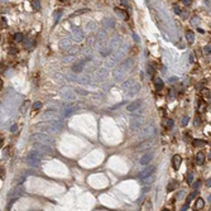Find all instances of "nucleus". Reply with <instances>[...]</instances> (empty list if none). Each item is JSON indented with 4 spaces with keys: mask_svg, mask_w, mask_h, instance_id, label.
<instances>
[{
    "mask_svg": "<svg viewBox=\"0 0 211 211\" xmlns=\"http://www.w3.org/2000/svg\"><path fill=\"white\" fill-rule=\"evenodd\" d=\"M32 140H34L38 144H44V145H51L53 143V139L49 138L47 134H43V133H37V134H33L31 136Z\"/></svg>",
    "mask_w": 211,
    "mask_h": 211,
    "instance_id": "1",
    "label": "nucleus"
},
{
    "mask_svg": "<svg viewBox=\"0 0 211 211\" xmlns=\"http://www.w3.org/2000/svg\"><path fill=\"white\" fill-rule=\"evenodd\" d=\"M154 135H155V128L153 125H148V127H145L142 132H140L139 138L147 140V139H150L152 136H154Z\"/></svg>",
    "mask_w": 211,
    "mask_h": 211,
    "instance_id": "2",
    "label": "nucleus"
},
{
    "mask_svg": "<svg viewBox=\"0 0 211 211\" xmlns=\"http://www.w3.org/2000/svg\"><path fill=\"white\" fill-rule=\"evenodd\" d=\"M144 124V118L142 116H133L132 119H130V129H139L142 125Z\"/></svg>",
    "mask_w": 211,
    "mask_h": 211,
    "instance_id": "3",
    "label": "nucleus"
},
{
    "mask_svg": "<svg viewBox=\"0 0 211 211\" xmlns=\"http://www.w3.org/2000/svg\"><path fill=\"white\" fill-rule=\"evenodd\" d=\"M39 161H40V157H39V153H38V152H33V153H31V154L28 155V158H27V162H28L29 164H32V166L38 164Z\"/></svg>",
    "mask_w": 211,
    "mask_h": 211,
    "instance_id": "4",
    "label": "nucleus"
},
{
    "mask_svg": "<svg viewBox=\"0 0 211 211\" xmlns=\"http://www.w3.org/2000/svg\"><path fill=\"white\" fill-rule=\"evenodd\" d=\"M35 152H38L39 154H49L52 150H51L49 145H44V144H38V145H35Z\"/></svg>",
    "mask_w": 211,
    "mask_h": 211,
    "instance_id": "5",
    "label": "nucleus"
},
{
    "mask_svg": "<svg viewBox=\"0 0 211 211\" xmlns=\"http://www.w3.org/2000/svg\"><path fill=\"white\" fill-rule=\"evenodd\" d=\"M181 163H182V157H181L180 154H175L172 157V166H173V168L176 169H180L181 167Z\"/></svg>",
    "mask_w": 211,
    "mask_h": 211,
    "instance_id": "6",
    "label": "nucleus"
},
{
    "mask_svg": "<svg viewBox=\"0 0 211 211\" xmlns=\"http://www.w3.org/2000/svg\"><path fill=\"white\" fill-rule=\"evenodd\" d=\"M153 159V153H147V154H144L142 158H140V164L142 166H147L148 163H149V162Z\"/></svg>",
    "mask_w": 211,
    "mask_h": 211,
    "instance_id": "7",
    "label": "nucleus"
},
{
    "mask_svg": "<svg viewBox=\"0 0 211 211\" xmlns=\"http://www.w3.org/2000/svg\"><path fill=\"white\" fill-rule=\"evenodd\" d=\"M203 206H205V201H203L201 197H198L197 200H196L195 205H193V210L195 211H201L203 209Z\"/></svg>",
    "mask_w": 211,
    "mask_h": 211,
    "instance_id": "8",
    "label": "nucleus"
},
{
    "mask_svg": "<svg viewBox=\"0 0 211 211\" xmlns=\"http://www.w3.org/2000/svg\"><path fill=\"white\" fill-rule=\"evenodd\" d=\"M152 210V200L147 198L145 201L142 203V207H140V211H150Z\"/></svg>",
    "mask_w": 211,
    "mask_h": 211,
    "instance_id": "9",
    "label": "nucleus"
},
{
    "mask_svg": "<svg viewBox=\"0 0 211 211\" xmlns=\"http://www.w3.org/2000/svg\"><path fill=\"white\" fill-rule=\"evenodd\" d=\"M140 102H142L140 100H135V101L130 102V104L128 105V108H127V109H128V111H135V110L140 106Z\"/></svg>",
    "mask_w": 211,
    "mask_h": 211,
    "instance_id": "10",
    "label": "nucleus"
},
{
    "mask_svg": "<svg viewBox=\"0 0 211 211\" xmlns=\"http://www.w3.org/2000/svg\"><path fill=\"white\" fill-rule=\"evenodd\" d=\"M153 145V143L150 142V140H147V142L144 143H140L138 147H136V150H144V149H148V148H150Z\"/></svg>",
    "mask_w": 211,
    "mask_h": 211,
    "instance_id": "11",
    "label": "nucleus"
},
{
    "mask_svg": "<svg viewBox=\"0 0 211 211\" xmlns=\"http://www.w3.org/2000/svg\"><path fill=\"white\" fill-rule=\"evenodd\" d=\"M196 163L197 164L205 163V153H203V152H198V153L196 154Z\"/></svg>",
    "mask_w": 211,
    "mask_h": 211,
    "instance_id": "12",
    "label": "nucleus"
},
{
    "mask_svg": "<svg viewBox=\"0 0 211 211\" xmlns=\"http://www.w3.org/2000/svg\"><path fill=\"white\" fill-rule=\"evenodd\" d=\"M186 39H187L188 43L192 44V43L195 42V33L191 32V31H187V32H186Z\"/></svg>",
    "mask_w": 211,
    "mask_h": 211,
    "instance_id": "13",
    "label": "nucleus"
},
{
    "mask_svg": "<svg viewBox=\"0 0 211 211\" xmlns=\"http://www.w3.org/2000/svg\"><path fill=\"white\" fill-rule=\"evenodd\" d=\"M154 86H155V90H157V91H161L162 88H163L164 84H163V81H162L161 79H155V84H154Z\"/></svg>",
    "mask_w": 211,
    "mask_h": 211,
    "instance_id": "14",
    "label": "nucleus"
},
{
    "mask_svg": "<svg viewBox=\"0 0 211 211\" xmlns=\"http://www.w3.org/2000/svg\"><path fill=\"white\" fill-rule=\"evenodd\" d=\"M73 111H75V108H73V106L66 108V109L63 110V116H65V118H67V116L71 115V114H73Z\"/></svg>",
    "mask_w": 211,
    "mask_h": 211,
    "instance_id": "15",
    "label": "nucleus"
},
{
    "mask_svg": "<svg viewBox=\"0 0 211 211\" xmlns=\"http://www.w3.org/2000/svg\"><path fill=\"white\" fill-rule=\"evenodd\" d=\"M192 144L196 147H202L206 144V140H202V139H193L192 140Z\"/></svg>",
    "mask_w": 211,
    "mask_h": 211,
    "instance_id": "16",
    "label": "nucleus"
},
{
    "mask_svg": "<svg viewBox=\"0 0 211 211\" xmlns=\"http://www.w3.org/2000/svg\"><path fill=\"white\" fill-rule=\"evenodd\" d=\"M163 127L167 129H171L173 127V120L172 119H164L163 120Z\"/></svg>",
    "mask_w": 211,
    "mask_h": 211,
    "instance_id": "17",
    "label": "nucleus"
},
{
    "mask_svg": "<svg viewBox=\"0 0 211 211\" xmlns=\"http://www.w3.org/2000/svg\"><path fill=\"white\" fill-rule=\"evenodd\" d=\"M177 185H178V183H177L176 181H171V182L168 183V186H167V191H168V192H172V191L177 187Z\"/></svg>",
    "mask_w": 211,
    "mask_h": 211,
    "instance_id": "18",
    "label": "nucleus"
},
{
    "mask_svg": "<svg viewBox=\"0 0 211 211\" xmlns=\"http://www.w3.org/2000/svg\"><path fill=\"white\" fill-rule=\"evenodd\" d=\"M201 95H202L203 99H210V97H211V92H210L209 88H206V87L201 91Z\"/></svg>",
    "mask_w": 211,
    "mask_h": 211,
    "instance_id": "19",
    "label": "nucleus"
},
{
    "mask_svg": "<svg viewBox=\"0 0 211 211\" xmlns=\"http://www.w3.org/2000/svg\"><path fill=\"white\" fill-rule=\"evenodd\" d=\"M133 84H134V81H133V80H129V81H127V82L123 85V88H124L125 91H129V87H130Z\"/></svg>",
    "mask_w": 211,
    "mask_h": 211,
    "instance_id": "20",
    "label": "nucleus"
},
{
    "mask_svg": "<svg viewBox=\"0 0 211 211\" xmlns=\"http://www.w3.org/2000/svg\"><path fill=\"white\" fill-rule=\"evenodd\" d=\"M32 8L34 9V10H39V9H40V1H38V0L32 1Z\"/></svg>",
    "mask_w": 211,
    "mask_h": 211,
    "instance_id": "21",
    "label": "nucleus"
},
{
    "mask_svg": "<svg viewBox=\"0 0 211 211\" xmlns=\"http://www.w3.org/2000/svg\"><path fill=\"white\" fill-rule=\"evenodd\" d=\"M14 40H15V42H22V40H23V33H17V34L14 35Z\"/></svg>",
    "mask_w": 211,
    "mask_h": 211,
    "instance_id": "22",
    "label": "nucleus"
},
{
    "mask_svg": "<svg viewBox=\"0 0 211 211\" xmlns=\"http://www.w3.org/2000/svg\"><path fill=\"white\" fill-rule=\"evenodd\" d=\"M205 110H206V104L202 102V101L198 102V111L202 113V111H205Z\"/></svg>",
    "mask_w": 211,
    "mask_h": 211,
    "instance_id": "23",
    "label": "nucleus"
},
{
    "mask_svg": "<svg viewBox=\"0 0 211 211\" xmlns=\"http://www.w3.org/2000/svg\"><path fill=\"white\" fill-rule=\"evenodd\" d=\"M139 88H140V87H139V85H136V87H135V88H134V87H132L130 90L128 91V92H129L128 95H134L135 92H138V91H139Z\"/></svg>",
    "mask_w": 211,
    "mask_h": 211,
    "instance_id": "24",
    "label": "nucleus"
},
{
    "mask_svg": "<svg viewBox=\"0 0 211 211\" xmlns=\"http://www.w3.org/2000/svg\"><path fill=\"white\" fill-rule=\"evenodd\" d=\"M203 53L205 54H211V44L205 46V48H203Z\"/></svg>",
    "mask_w": 211,
    "mask_h": 211,
    "instance_id": "25",
    "label": "nucleus"
},
{
    "mask_svg": "<svg viewBox=\"0 0 211 211\" xmlns=\"http://www.w3.org/2000/svg\"><path fill=\"white\" fill-rule=\"evenodd\" d=\"M203 86H205V81H201V82H198L197 85H196V90L202 91L203 90Z\"/></svg>",
    "mask_w": 211,
    "mask_h": 211,
    "instance_id": "26",
    "label": "nucleus"
},
{
    "mask_svg": "<svg viewBox=\"0 0 211 211\" xmlns=\"http://www.w3.org/2000/svg\"><path fill=\"white\" fill-rule=\"evenodd\" d=\"M40 108H42V102L40 101H35L34 104H33V109L34 110H39Z\"/></svg>",
    "mask_w": 211,
    "mask_h": 211,
    "instance_id": "27",
    "label": "nucleus"
},
{
    "mask_svg": "<svg viewBox=\"0 0 211 211\" xmlns=\"http://www.w3.org/2000/svg\"><path fill=\"white\" fill-rule=\"evenodd\" d=\"M192 180H193V173H192V172H188V175H187V183L191 185V183H192Z\"/></svg>",
    "mask_w": 211,
    "mask_h": 211,
    "instance_id": "28",
    "label": "nucleus"
},
{
    "mask_svg": "<svg viewBox=\"0 0 211 211\" xmlns=\"http://www.w3.org/2000/svg\"><path fill=\"white\" fill-rule=\"evenodd\" d=\"M188 120H190V118L188 116H185L182 120H181V125H182V127H186V125L188 124Z\"/></svg>",
    "mask_w": 211,
    "mask_h": 211,
    "instance_id": "29",
    "label": "nucleus"
},
{
    "mask_svg": "<svg viewBox=\"0 0 211 211\" xmlns=\"http://www.w3.org/2000/svg\"><path fill=\"white\" fill-rule=\"evenodd\" d=\"M153 171H154V168H148V169H145V171H144V172L142 173V176H144V177H145V176H148V175H149V173H152Z\"/></svg>",
    "mask_w": 211,
    "mask_h": 211,
    "instance_id": "30",
    "label": "nucleus"
},
{
    "mask_svg": "<svg viewBox=\"0 0 211 211\" xmlns=\"http://www.w3.org/2000/svg\"><path fill=\"white\" fill-rule=\"evenodd\" d=\"M173 10H175V13L178 14V15H181V13H182V10H181V8H180L178 5H175V6H173Z\"/></svg>",
    "mask_w": 211,
    "mask_h": 211,
    "instance_id": "31",
    "label": "nucleus"
},
{
    "mask_svg": "<svg viewBox=\"0 0 211 211\" xmlns=\"http://www.w3.org/2000/svg\"><path fill=\"white\" fill-rule=\"evenodd\" d=\"M81 70H82V63H80V65H77L73 67V71L75 72H81Z\"/></svg>",
    "mask_w": 211,
    "mask_h": 211,
    "instance_id": "32",
    "label": "nucleus"
},
{
    "mask_svg": "<svg viewBox=\"0 0 211 211\" xmlns=\"http://www.w3.org/2000/svg\"><path fill=\"white\" fill-rule=\"evenodd\" d=\"M61 14H62V10H57V12L54 13V19H56V22L58 20V18L61 17Z\"/></svg>",
    "mask_w": 211,
    "mask_h": 211,
    "instance_id": "33",
    "label": "nucleus"
},
{
    "mask_svg": "<svg viewBox=\"0 0 211 211\" xmlns=\"http://www.w3.org/2000/svg\"><path fill=\"white\" fill-rule=\"evenodd\" d=\"M29 104H31L29 101H25V102H24V106H22V108H20V110H22V111H25V110H27V108L29 106Z\"/></svg>",
    "mask_w": 211,
    "mask_h": 211,
    "instance_id": "34",
    "label": "nucleus"
},
{
    "mask_svg": "<svg viewBox=\"0 0 211 211\" xmlns=\"http://www.w3.org/2000/svg\"><path fill=\"white\" fill-rule=\"evenodd\" d=\"M181 17H182L183 19H186V18L188 17V12H187V10H183V12L181 13Z\"/></svg>",
    "mask_w": 211,
    "mask_h": 211,
    "instance_id": "35",
    "label": "nucleus"
},
{
    "mask_svg": "<svg viewBox=\"0 0 211 211\" xmlns=\"http://www.w3.org/2000/svg\"><path fill=\"white\" fill-rule=\"evenodd\" d=\"M0 176H1V178H4V176H5V169L4 168H0Z\"/></svg>",
    "mask_w": 211,
    "mask_h": 211,
    "instance_id": "36",
    "label": "nucleus"
},
{
    "mask_svg": "<svg viewBox=\"0 0 211 211\" xmlns=\"http://www.w3.org/2000/svg\"><path fill=\"white\" fill-rule=\"evenodd\" d=\"M1 27H4V28L6 27V20H5V18H4V17L1 18Z\"/></svg>",
    "mask_w": 211,
    "mask_h": 211,
    "instance_id": "37",
    "label": "nucleus"
},
{
    "mask_svg": "<svg viewBox=\"0 0 211 211\" xmlns=\"http://www.w3.org/2000/svg\"><path fill=\"white\" fill-rule=\"evenodd\" d=\"M195 125H196V127H198V125H200V118L198 116L195 118Z\"/></svg>",
    "mask_w": 211,
    "mask_h": 211,
    "instance_id": "38",
    "label": "nucleus"
},
{
    "mask_svg": "<svg viewBox=\"0 0 211 211\" xmlns=\"http://www.w3.org/2000/svg\"><path fill=\"white\" fill-rule=\"evenodd\" d=\"M197 22H198V18H197V17H196V18H192V24H193V25L197 24Z\"/></svg>",
    "mask_w": 211,
    "mask_h": 211,
    "instance_id": "39",
    "label": "nucleus"
},
{
    "mask_svg": "<svg viewBox=\"0 0 211 211\" xmlns=\"http://www.w3.org/2000/svg\"><path fill=\"white\" fill-rule=\"evenodd\" d=\"M177 81H178L177 77H171V79H169V82H177Z\"/></svg>",
    "mask_w": 211,
    "mask_h": 211,
    "instance_id": "40",
    "label": "nucleus"
},
{
    "mask_svg": "<svg viewBox=\"0 0 211 211\" xmlns=\"http://www.w3.org/2000/svg\"><path fill=\"white\" fill-rule=\"evenodd\" d=\"M182 3H183V4H185V5H190V4H191V3H192V1H191V0H183V1H182Z\"/></svg>",
    "mask_w": 211,
    "mask_h": 211,
    "instance_id": "41",
    "label": "nucleus"
},
{
    "mask_svg": "<svg viewBox=\"0 0 211 211\" xmlns=\"http://www.w3.org/2000/svg\"><path fill=\"white\" fill-rule=\"evenodd\" d=\"M148 73H149V75H153V73H154V71H153V68H152V67H148Z\"/></svg>",
    "mask_w": 211,
    "mask_h": 211,
    "instance_id": "42",
    "label": "nucleus"
},
{
    "mask_svg": "<svg viewBox=\"0 0 211 211\" xmlns=\"http://www.w3.org/2000/svg\"><path fill=\"white\" fill-rule=\"evenodd\" d=\"M193 61H195V56H193V54H191V56H190V62H191V63H193Z\"/></svg>",
    "mask_w": 211,
    "mask_h": 211,
    "instance_id": "43",
    "label": "nucleus"
},
{
    "mask_svg": "<svg viewBox=\"0 0 211 211\" xmlns=\"http://www.w3.org/2000/svg\"><path fill=\"white\" fill-rule=\"evenodd\" d=\"M133 38H134V39L136 40V42H139V37H138V35H136V34H135V33H134V34H133Z\"/></svg>",
    "mask_w": 211,
    "mask_h": 211,
    "instance_id": "44",
    "label": "nucleus"
},
{
    "mask_svg": "<svg viewBox=\"0 0 211 211\" xmlns=\"http://www.w3.org/2000/svg\"><path fill=\"white\" fill-rule=\"evenodd\" d=\"M9 52H10V54H15L17 53V49H15V48H13V49H10Z\"/></svg>",
    "mask_w": 211,
    "mask_h": 211,
    "instance_id": "45",
    "label": "nucleus"
},
{
    "mask_svg": "<svg viewBox=\"0 0 211 211\" xmlns=\"http://www.w3.org/2000/svg\"><path fill=\"white\" fill-rule=\"evenodd\" d=\"M10 130H12V132H17V125H15V124H14V125H13V127H12V128H10Z\"/></svg>",
    "mask_w": 211,
    "mask_h": 211,
    "instance_id": "46",
    "label": "nucleus"
},
{
    "mask_svg": "<svg viewBox=\"0 0 211 211\" xmlns=\"http://www.w3.org/2000/svg\"><path fill=\"white\" fill-rule=\"evenodd\" d=\"M185 138H186V140H190V139H191V136H190V133H186V135H185Z\"/></svg>",
    "mask_w": 211,
    "mask_h": 211,
    "instance_id": "47",
    "label": "nucleus"
},
{
    "mask_svg": "<svg viewBox=\"0 0 211 211\" xmlns=\"http://www.w3.org/2000/svg\"><path fill=\"white\" fill-rule=\"evenodd\" d=\"M206 185H207V186H211V178H209L206 181Z\"/></svg>",
    "mask_w": 211,
    "mask_h": 211,
    "instance_id": "48",
    "label": "nucleus"
},
{
    "mask_svg": "<svg viewBox=\"0 0 211 211\" xmlns=\"http://www.w3.org/2000/svg\"><path fill=\"white\" fill-rule=\"evenodd\" d=\"M200 183H201V182H200V181H197V182H196V183H195V188H198V186H200Z\"/></svg>",
    "mask_w": 211,
    "mask_h": 211,
    "instance_id": "49",
    "label": "nucleus"
},
{
    "mask_svg": "<svg viewBox=\"0 0 211 211\" xmlns=\"http://www.w3.org/2000/svg\"><path fill=\"white\" fill-rule=\"evenodd\" d=\"M153 180H154V177H149V178L147 180V182H152V181H153Z\"/></svg>",
    "mask_w": 211,
    "mask_h": 211,
    "instance_id": "50",
    "label": "nucleus"
},
{
    "mask_svg": "<svg viewBox=\"0 0 211 211\" xmlns=\"http://www.w3.org/2000/svg\"><path fill=\"white\" fill-rule=\"evenodd\" d=\"M207 158H209V161H211V152L209 153V155H207Z\"/></svg>",
    "mask_w": 211,
    "mask_h": 211,
    "instance_id": "51",
    "label": "nucleus"
},
{
    "mask_svg": "<svg viewBox=\"0 0 211 211\" xmlns=\"http://www.w3.org/2000/svg\"><path fill=\"white\" fill-rule=\"evenodd\" d=\"M161 211H169V210H168V209H162Z\"/></svg>",
    "mask_w": 211,
    "mask_h": 211,
    "instance_id": "52",
    "label": "nucleus"
},
{
    "mask_svg": "<svg viewBox=\"0 0 211 211\" xmlns=\"http://www.w3.org/2000/svg\"><path fill=\"white\" fill-rule=\"evenodd\" d=\"M210 201H211V196H210Z\"/></svg>",
    "mask_w": 211,
    "mask_h": 211,
    "instance_id": "53",
    "label": "nucleus"
}]
</instances>
